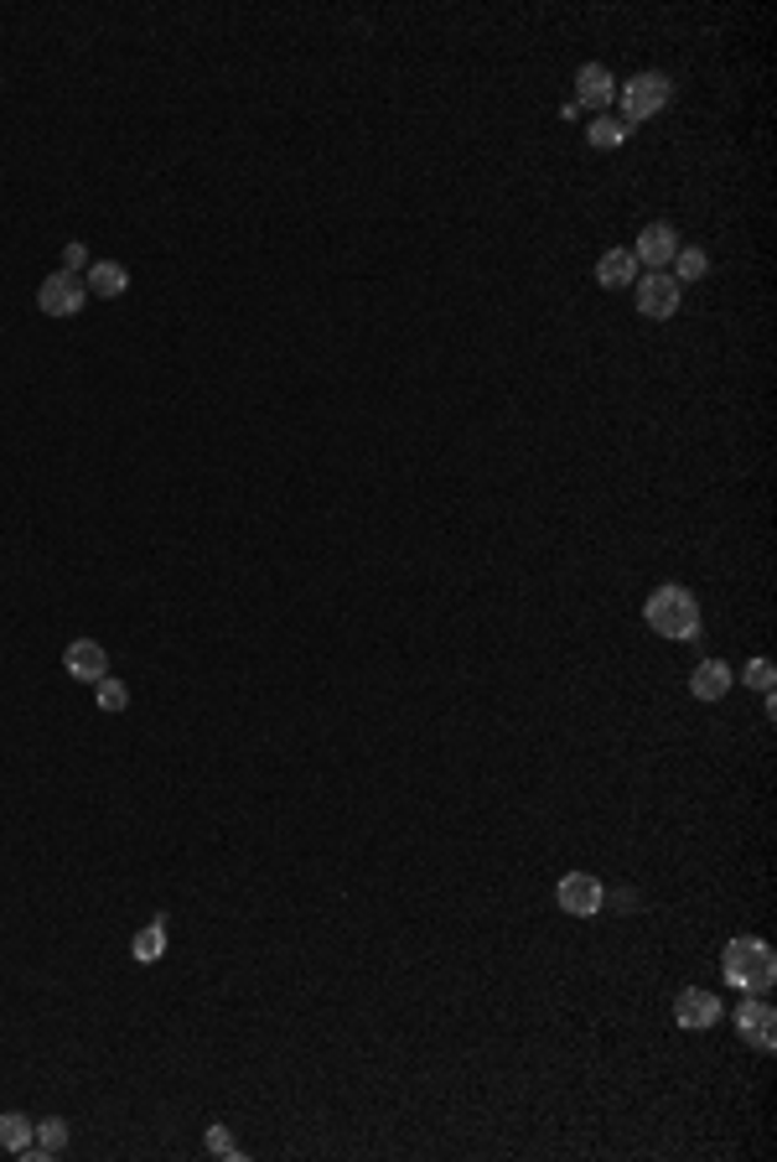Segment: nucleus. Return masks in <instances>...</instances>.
<instances>
[{"label":"nucleus","mask_w":777,"mask_h":1162,"mask_svg":"<svg viewBox=\"0 0 777 1162\" xmlns=\"http://www.w3.org/2000/svg\"><path fill=\"white\" fill-rule=\"evenodd\" d=\"M37 1147H42V1152H63V1147H68V1121H63V1115L37 1121Z\"/></svg>","instance_id":"19"},{"label":"nucleus","mask_w":777,"mask_h":1162,"mask_svg":"<svg viewBox=\"0 0 777 1162\" xmlns=\"http://www.w3.org/2000/svg\"><path fill=\"white\" fill-rule=\"evenodd\" d=\"M705 276H710V255H705V250L679 244V255H674V281L689 285V281H705Z\"/></svg>","instance_id":"18"},{"label":"nucleus","mask_w":777,"mask_h":1162,"mask_svg":"<svg viewBox=\"0 0 777 1162\" xmlns=\"http://www.w3.org/2000/svg\"><path fill=\"white\" fill-rule=\"evenodd\" d=\"M617 99V78L612 68H601V63H586V68L575 73V104H586V110H607Z\"/></svg>","instance_id":"11"},{"label":"nucleus","mask_w":777,"mask_h":1162,"mask_svg":"<svg viewBox=\"0 0 777 1162\" xmlns=\"http://www.w3.org/2000/svg\"><path fill=\"white\" fill-rule=\"evenodd\" d=\"M83 265H89V250L73 239V244H63V270H73V276H83Z\"/></svg>","instance_id":"23"},{"label":"nucleus","mask_w":777,"mask_h":1162,"mask_svg":"<svg viewBox=\"0 0 777 1162\" xmlns=\"http://www.w3.org/2000/svg\"><path fill=\"white\" fill-rule=\"evenodd\" d=\"M721 971H726V981L736 986V992H747V996H762V992H773V981H777V955L762 940H730L726 945V955H721Z\"/></svg>","instance_id":"2"},{"label":"nucleus","mask_w":777,"mask_h":1162,"mask_svg":"<svg viewBox=\"0 0 777 1162\" xmlns=\"http://www.w3.org/2000/svg\"><path fill=\"white\" fill-rule=\"evenodd\" d=\"M689 690L700 695V701H721L730 690V664L726 660H700L695 664V675H689Z\"/></svg>","instance_id":"12"},{"label":"nucleus","mask_w":777,"mask_h":1162,"mask_svg":"<svg viewBox=\"0 0 777 1162\" xmlns=\"http://www.w3.org/2000/svg\"><path fill=\"white\" fill-rule=\"evenodd\" d=\"M130 955L141 960V966H156L166 955V919H151V924L135 934V945H130Z\"/></svg>","instance_id":"17"},{"label":"nucleus","mask_w":777,"mask_h":1162,"mask_svg":"<svg viewBox=\"0 0 777 1162\" xmlns=\"http://www.w3.org/2000/svg\"><path fill=\"white\" fill-rule=\"evenodd\" d=\"M31 1141H37V1121H31V1115H22V1111L0 1115V1147H5V1152H26Z\"/></svg>","instance_id":"15"},{"label":"nucleus","mask_w":777,"mask_h":1162,"mask_svg":"<svg viewBox=\"0 0 777 1162\" xmlns=\"http://www.w3.org/2000/svg\"><path fill=\"white\" fill-rule=\"evenodd\" d=\"M99 712H125V706H130V690H125V680H109V675H104V680H99Z\"/></svg>","instance_id":"20"},{"label":"nucleus","mask_w":777,"mask_h":1162,"mask_svg":"<svg viewBox=\"0 0 777 1162\" xmlns=\"http://www.w3.org/2000/svg\"><path fill=\"white\" fill-rule=\"evenodd\" d=\"M736 1027H741V1038H747L752 1048L773 1054V1044H777V1012H773V1001L747 996V1001H741V1012H736Z\"/></svg>","instance_id":"7"},{"label":"nucleus","mask_w":777,"mask_h":1162,"mask_svg":"<svg viewBox=\"0 0 777 1162\" xmlns=\"http://www.w3.org/2000/svg\"><path fill=\"white\" fill-rule=\"evenodd\" d=\"M596 281L607 285V291H622V285H633V281H637L633 250H607V255L596 260Z\"/></svg>","instance_id":"13"},{"label":"nucleus","mask_w":777,"mask_h":1162,"mask_svg":"<svg viewBox=\"0 0 777 1162\" xmlns=\"http://www.w3.org/2000/svg\"><path fill=\"white\" fill-rule=\"evenodd\" d=\"M63 669H68L73 680H83V686H99V680L109 675V654H104L99 639H73L68 649H63Z\"/></svg>","instance_id":"9"},{"label":"nucleus","mask_w":777,"mask_h":1162,"mask_svg":"<svg viewBox=\"0 0 777 1162\" xmlns=\"http://www.w3.org/2000/svg\"><path fill=\"white\" fill-rule=\"evenodd\" d=\"M773 680H777L773 660H762V654H756V660L747 664V686H756V690H773Z\"/></svg>","instance_id":"21"},{"label":"nucleus","mask_w":777,"mask_h":1162,"mask_svg":"<svg viewBox=\"0 0 777 1162\" xmlns=\"http://www.w3.org/2000/svg\"><path fill=\"white\" fill-rule=\"evenodd\" d=\"M627 136H633V125H627V119H617V115H596L586 125V141L596 145V151H612V145H622Z\"/></svg>","instance_id":"16"},{"label":"nucleus","mask_w":777,"mask_h":1162,"mask_svg":"<svg viewBox=\"0 0 777 1162\" xmlns=\"http://www.w3.org/2000/svg\"><path fill=\"white\" fill-rule=\"evenodd\" d=\"M669 94H674V84H669L663 73H637V78H627V84H622V110H627V125H633V119L659 115L663 104H669Z\"/></svg>","instance_id":"3"},{"label":"nucleus","mask_w":777,"mask_h":1162,"mask_svg":"<svg viewBox=\"0 0 777 1162\" xmlns=\"http://www.w3.org/2000/svg\"><path fill=\"white\" fill-rule=\"evenodd\" d=\"M674 1022H679L684 1033L715 1027V1022H721V1001L710 992H700V986H689V992H679V1001H674Z\"/></svg>","instance_id":"10"},{"label":"nucleus","mask_w":777,"mask_h":1162,"mask_svg":"<svg viewBox=\"0 0 777 1162\" xmlns=\"http://www.w3.org/2000/svg\"><path fill=\"white\" fill-rule=\"evenodd\" d=\"M555 898H560V908L566 914H575V919H596L601 914V882L591 878V872H566L560 878V888H555Z\"/></svg>","instance_id":"6"},{"label":"nucleus","mask_w":777,"mask_h":1162,"mask_svg":"<svg viewBox=\"0 0 777 1162\" xmlns=\"http://www.w3.org/2000/svg\"><path fill=\"white\" fill-rule=\"evenodd\" d=\"M643 623H648L653 634H663V639H695V634H700V623H705V613H700V597L689 592V587L663 582L659 592L648 597Z\"/></svg>","instance_id":"1"},{"label":"nucleus","mask_w":777,"mask_h":1162,"mask_svg":"<svg viewBox=\"0 0 777 1162\" xmlns=\"http://www.w3.org/2000/svg\"><path fill=\"white\" fill-rule=\"evenodd\" d=\"M83 302H89V285H83V276H73V270L48 276L42 291H37V307L48 311V317H78Z\"/></svg>","instance_id":"4"},{"label":"nucleus","mask_w":777,"mask_h":1162,"mask_svg":"<svg viewBox=\"0 0 777 1162\" xmlns=\"http://www.w3.org/2000/svg\"><path fill=\"white\" fill-rule=\"evenodd\" d=\"M208 1152H218V1158H229V1162H238L244 1152L234 1147V1137L223 1132V1126H208Z\"/></svg>","instance_id":"22"},{"label":"nucleus","mask_w":777,"mask_h":1162,"mask_svg":"<svg viewBox=\"0 0 777 1162\" xmlns=\"http://www.w3.org/2000/svg\"><path fill=\"white\" fill-rule=\"evenodd\" d=\"M674 255H679V234H674V224H648V229L637 234V244H633V260L648 265V270H669Z\"/></svg>","instance_id":"8"},{"label":"nucleus","mask_w":777,"mask_h":1162,"mask_svg":"<svg viewBox=\"0 0 777 1162\" xmlns=\"http://www.w3.org/2000/svg\"><path fill=\"white\" fill-rule=\"evenodd\" d=\"M684 302V285L669 276V270H648L643 281H637V311L643 317H653V322H663V317H674Z\"/></svg>","instance_id":"5"},{"label":"nucleus","mask_w":777,"mask_h":1162,"mask_svg":"<svg viewBox=\"0 0 777 1162\" xmlns=\"http://www.w3.org/2000/svg\"><path fill=\"white\" fill-rule=\"evenodd\" d=\"M83 285H89V296H125V291H130V270L119 260H94Z\"/></svg>","instance_id":"14"}]
</instances>
